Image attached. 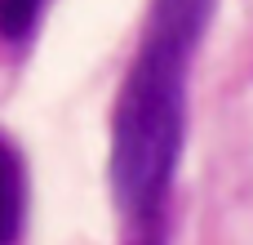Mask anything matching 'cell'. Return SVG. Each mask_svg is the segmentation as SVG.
I'll return each mask as SVG.
<instances>
[{
    "label": "cell",
    "mask_w": 253,
    "mask_h": 245,
    "mask_svg": "<svg viewBox=\"0 0 253 245\" xmlns=\"http://www.w3.org/2000/svg\"><path fill=\"white\" fill-rule=\"evenodd\" d=\"M213 0H151L111 112V192L125 245H169V196L187 129V80Z\"/></svg>",
    "instance_id": "cell-1"
},
{
    "label": "cell",
    "mask_w": 253,
    "mask_h": 245,
    "mask_svg": "<svg viewBox=\"0 0 253 245\" xmlns=\"http://www.w3.org/2000/svg\"><path fill=\"white\" fill-rule=\"evenodd\" d=\"M27 219V174L22 156L0 138V245H18Z\"/></svg>",
    "instance_id": "cell-2"
},
{
    "label": "cell",
    "mask_w": 253,
    "mask_h": 245,
    "mask_svg": "<svg viewBox=\"0 0 253 245\" xmlns=\"http://www.w3.org/2000/svg\"><path fill=\"white\" fill-rule=\"evenodd\" d=\"M44 4H49V0H0V36H4L9 45H22V40L36 31Z\"/></svg>",
    "instance_id": "cell-3"
}]
</instances>
